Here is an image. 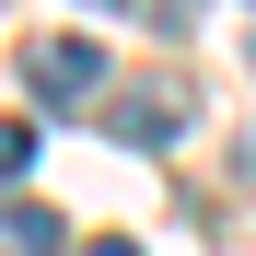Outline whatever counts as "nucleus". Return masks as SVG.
I'll list each match as a JSON object with an SVG mask.
<instances>
[{
    "label": "nucleus",
    "instance_id": "f257e3e1",
    "mask_svg": "<svg viewBox=\"0 0 256 256\" xmlns=\"http://www.w3.org/2000/svg\"><path fill=\"white\" fill-rule=\"evenodd\" d=\"M94 82H105V47H94V35H35V58H24L35 116H82V105H94Z\"/></svg>",
    "mask_w": 256,
    "mask_h": 256
},
{
    "label": "nucleus",
    "instance_id": "f03ea898",
    "mask_svg": "<svg viewBox=\"0 0 256 256\" xmlns=\"http://www.w3.org/2000/svg\"><path fill=\"white\" fill-rule=\"evenodd\" d=\"M186 116H198L186 82H140V94H116V105H105V140H116V152H163Z\"/></svg>",
    "mask_w": 256,
    "mask_h": 256
},
{
    "label": "nucleus",
    "instance_id": "7ed1b4c3",
    "mask_svg": "<svg viewBox=\"0 0 256 256\" xmlns=\"http://www.w3.org/2000/svg\"><path fill=\"white\" fill-rule=\"evenodd\" d=\"M0 256H70V222L47 198H0Z\"/></svg>",
    "mask_w": 256,
    "mask_h": 256
},
{
    "label": "nucleus",
    "instance_id": "20e7f679",
    "mask_svg": "<svg viewBox=\"0 0 256 256\" xmlns=\"http://www.w3.org/2000/svg\"><path fill=\"white\" fill-rule=\"evenodd\" d=\"M35 175V116H0V186Z\"/></svg>",
    "mask_w": 256,
    "mask_h": 256
},
{
    "label": "nucleus",
    "instance_id": "39448f33",
    "mask_svg": "<svg viewBox=\"0 0 256 256\" xmlns=\"http://www.w3.org/2000/svg\"><path fill=\"white\" fill-rule=\"evenodd\" d=\"M82 256H140V244H128V233H105V244H82Z\"/></svg>",
    "mask_w": 256,
    "mask_h": 256
},
{
    "label": "nucleus",
    "instance_id": "423d86ee",
    "mask_svg": "<svg viewBox=\"0 0 256 256\" xmlns=\"http://www.w3.org/2000/svg\"><path fill=\"white\" fill-rule=\"evenodd\" d=\"M94 12H128V0H94Z\"/></svg>",
    "mask_w": 256,
    "mask_h": 256
}]
</instances>
